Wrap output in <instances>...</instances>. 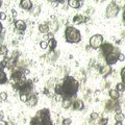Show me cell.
I'll return each instance as SVG.
<instances>
[{
    "instance_id": "ab89813d",
    "label": "cell",
    "mask_w": 125,
    "mask_h": 125,
    "mask_svg": "<svg viewBox=\"0 0 125 125\" xmlns=\"http://www.w3.org/2000/svg\"><path fill=\"white\" fill-rule=\"evenodd\" d=\"M123 20L125 21V10L123 11Z\"/></svg>"
},
{
    "instance_id": "277c9868",
    "label": "cell",
    "mask_w": 125,
    "mask_h": 125,
    "mask_svg": "<svg viewBox=\"0 0 125 125\" xmlns=\"http://www.w3.org/2000/svg\"><path fill=\"white\" fill-rule=\"evenodd\" d=\"M103 45V37L101 34H94V36L90 39V46L94 49L101 48Z\"/></svg>"
},
{
    "instance_id": "484cf974",
    "label": "cell",
    "mask_w": 125,
    "mask_h": 125,
    "mask_svg": "<svg viewBox=\"0 0 125 125\" xmlns=\"http://www.w3.org/2000/svg\"><path fill=\"white\" fill-rule=\"evenodd\" d=\"M72 123V121L70 118H65L64 120H62V125H70Z\"/></svg>"
},
{
    "instance_id": "5bb4252c",
    "label": "cell",
    "mask_w": 125,
    "mask_h": 125,
    "mask_svg": "<svg viewBox=\"0 0 125 125\" xmlns=\"http://www.w3.org/2000/svg\"><path fill=\"white\" fill-rule=\"evenodd\" d=\"M7 81V76L3 69H0V84H4Z\"/></svg>"
},
{
    "instance_id": "9c48e42d",
    "label": "cell",
    "mask_w": 125,
    "mask_h": 125,
    "mask_svg": "<svg viewBox=\"0 0 125 125\" xmlns=\"http://www.w3.org/2000/svg\"><path fill=\"white\" fill-rule=\"evenodd\" d=\"M72 105H73V108L75 109V111H83V107H84L83 101L79 100V99H77V100L74 101V102L72 103Z\"/></svg>"
},
{
    "instance_id": "1f68e13d",
    "label": "cell",
    "mask_w": 125,
    "mask_h": 125,
    "mask_svg": "<svg viewBox=\"0 0 125 125\" xmlns=\"http://www.w3.org/2000/svg\"><path fill=\"white\" fill-rule=\"evenodd\" d=\"M99 123H100V125H106V124H107V119H105V118L101 119V120L99 121Z\"/></svg>"
},
{
    "instance_id": "f35d334b",
    "label": "cell",
    "mask_w": 125,
    "mask_h": 125,
    "mask_svg": "<svg viewBox=\"0 0 125 125\" xmlns=\"http://www.w3.org/2000/svg\"><path fill=\"white\" fill-rule=\"evenodd\" d=\"M2 32V24H1V22H0V33Z\"/></svg>"
},
{
    "instance_id": "7402d4cb",
    "label": "cell",
    "mask_w": 125,
    "mask_h": 125,
    "mask_svg": "<svg viewBox=\"0 0 125 125\" xmlns=\"http://www.w3.org/2000/svg\"><path fill=\"white\" fill-rule=\"evenodd\" d=\"M124 118H125V116L122 114V113H116V115H115V120L118 122V121H122L124 120Z\"/></svg>"
},
{
    "instance_id": "5b68a950",
    "label": "cell",
    "mask_w": 125,
    "mask_h": 125,
    "mask_svg": "<svg viewBox=\"0 0 125 125\" xmlns=\"http://www.w3.org/2000/svg\"><path fill=\"white\" fill-rule=\"evenodd\" d=\"M118 11H119L118 5L115 4V2H112L106 9V17L114 18V17H116V16L118 15Z\"/></svg>"
},
{
    "instance_id": "d6986e66",
    "label": "cell",
    "mask_w": 125,
    "mask_h": 125,
    "mask_svg": "<svg viewBox=\"0 0 125 125\" xmlns=\"http://www.w3.org/2000/svg\"><path fill=\"white\" fill-rule=\"evenodd\" d=\"M71 105H72V102H71V99H70V98H65L64 100H62V106L64 108H69Z\"/></svg>"
},
{
    "instance_id": "4fadbf2b",
    "label": "cell",
    "mask_w": 125,
    "mask_h": 125,
    "mask_svg": "<svg viewBox=\"0 0 125 125\" xmlns=\"http://www.w3.org/2000/svg\"><path fill=\"white\" fill-rule=\"evenodd\" d=\"M49 24L48 23H43V24H40L39 26V31L42 33H47L49 31Z\"/></svg>"
},
{
    "instance_id": "30bf717a",
    "label": "cell",
    "mask_w": 125,
    "mask_h": 125,
    "mask_svg": "<svg viewBox=\"0 0 125 125\" xmlns=\"http://www.w3.org/2000/svg\"><path fill=\"white\" fill-rule=\"evenodd\" d=\"M88 21V18L83 17V15H76L73 18V23L74 24H80V23H84Z\"/></svg>"
},
{
    "instance_id": "83f0119b",
    "label": "cell",
    "mask_w": 125,
    "mask_h": 125,
    "mask_svg": "<svg viewBox=\"0 0 125 125\" xmlns=\"http://www.w3.org/2000/svg\"><path fill=\"white\" fill-rule=\"evenodd\" d=\"M121 78H122V83L125 84V68H123V70L121 71Z\"/></svg>"
},
{
    "instance_id": "74e56055",
    "label": "cell",
    "mask_w": 125,
    "mask_h": 125,
    "mask_svg": "<svg viewBox=\"0 0 125 125\" xmlns=\"http://www.w3.org/2000/svg\"><path fill=\"white\" fill-rule=\"evenodd\" d=\"M115 125H123V124H122V122H121V121H118V122L115 123Z\"/></svg>"
},
{
    "instance_id": "44dd1931",
    "label": "cell",
    "mask_w": 125,
    "mask_h": 125,
    "mask_svg": "<svg viewBox=\"0 0 125 125\" xmlns=\"http://www.w3.org/2000/svg\"><path fill=\"white\" fill-rule=\"evenodd\" d=\"M7 52H9L7 47L4 45H0V55H6Z\"/></svg>"
},
{
    "instance_id": "ba28073f",
    "label": "cell",
    "mask_w": 125,
    "mask_h": 125,
    "mask_svg": "<svg viewBox=\"0 0 125 125\" xmlns=\"http://www.w3.org/2000/svg\"><path fill=\"white\" fill-rule=\"evenodd\" d=\"M20 6L23 10H29L32 9V2L30 0H21L20 1Z\"/></svg>"
},
{
    "instance_id": "cb8c5ba5",
    "label": "cell",
    "mask_w": 125,
    "mask_h": 125,
    "mask_svg": "<svg viewBox=\"0 0 125 125\" xmlns=\"http://www.w3.org/2000/svg\"><path fill=\"white\" fill-rule=\"evenodd\" d=\"M116 90L118 91L119 93L120 92H124L125 91V84L123 83H117V85H116Z\"/></svg>"
},
{
    "instance_id": "9a60e30c",
    "label": "cell",
    "mask_w": 125,
    "mask_h": 125,
    "mask_svg": "<svg viewBox=\"0 0 125 125\" xmlns=\"http://www.w3.org/2000/svg\"><path fill=\"white\" fill-rule=\"evenodd\" d=\"M28 105L29 106H34V105H37L38 103V98H37V96L36 95H30L29 97V100H28Z\"/></svg>"
},
{
    "instance_id": "60d3db41",
    "label": "cell",
    "mask_w": 125,
    "mask_h": 125,
    "mask_svg": "<svg viewBox=\"0 0 125 125\" xmlns=\"http://www.w3.org/2000/svg\"><path fill=\"white\" fill-rule=\"evenodd\" d=\"M2 5V1H1V0H0V6H1Z\"/></svg>"
},
{
    "instance_id": "3957f363",
    "label": "cell",
    "mask_w": 125,
    "mask_h": 125,
    "mask_svg": "<svg viewBox=\"0 0 125 125\" xmlns=\"http://www.w3.org/2000/svg\"><path fill=\"white\" fill-rule=\"evenodd\" d=\"M48 119H50L49 111L47 108H44V109H41V111H39L37 113V115L31 119L30 124L31 125H43V123Z\"/></svg>"
},
{
    "instance_id": "836d02e7",
    "label": "cell",
    "mask_w": 125,
    "mask_h": 125,
    "mask_svg": "<svg viewBox=\"0 0 125 125\" xmlns=\"http://www.w3.org/2000/svg\"><path fill=\"white\" fill-rule=\"evenodd\" d=\"M39 11H40V7L37 6V9L34 10H32V11H31V13L34 14V15H38V14H39Z\"/></svg>"
},
{
    "instance_id": "d590c367",
    "label": "cell",
    "mask_w": 125,
    "mask_h": 125,
    "mask_svg": "<svg viewBox=\"0 0 125 125\" xmlns=\"http://www.w3.org/2000/svg\"><path fill=\"white\" fill-rule=\"evenodd\" d=\"M50 3H52V6H56L60 3V1H50Z\"/></svg>"
},
{
    "instance_id": "8d00e7d4",
    "label": "cell",
    "mask_w": 125,
    "mask_h": 125,
    "mask_svg": "<svg viewBox=\"0 0 125 125\" xmlns=\"http://www.w3.org/2000/svg\"><path fill=\"white\" fill-rule=\"evenodd\" d=\"M0 125H7V122L4 120H0Z\"/></svg>"
},
{
    "instance_id": "7a4b0ae2",
    "label": "cell",
    "mask_w": 125,
    "mask_h": 125,
    "mask_svg": "<svg viewBox=\"0 0 125 125\" xmlns=\"http://www.w3.org/2000/svg\"><path fill=\"white\" fill-rule=\"evenodd\" d=\"M65 38L68 43H78L81 40V34L75 27L69 26L65 30Z\"/></svg>"
},
{
    "instance_id": "e575fe53",
    "label": "cell",
    "mask_w": 125,
    "mask_h": 125,
    "mask_svg": "<svg viewBox=\"0 0 125 125\" xmlns=\"http://www.w3.org/2000/svg\"><path fill=\"white\" fill-rule=\"evenodd\" d=\"M11 13H13V18L16 19V17H17V11H16V10H13Z\"/></svg>"
},
{
    "instance_id": "f546056e",
    "label": "cell",
    "mask_w": 125,
    "mask_h": 125,
    "mask_svg": "<svg viewBox=\"0 0 125 125\" xmlns=\"http://www.w3.org/2000/svg\"><path fill=\"white\" fill-rule=\"evenodd\" d=\"M90 117H91V119H92V120H96V119H98L99 115L97 114V113H92L91 116H90Z\"/></svg>"
},
{
    "instance_id": "2e32d148",
    "label": "cell",
    "mask_w": 125,
    "mask_h": 125,
    "mask_svg": "<svg viewBox=\"0 0 125 125\" xmlns=\"http://www.w3.org/2000/svg\"><path fill=\"white\" fill-rule=\"evenodd\" d=\"M111 71H112V68H111V66L106 65V66H104V67H103L102 69H101L100 73H101V75H103V76H106L107 74H109V73H111Z\"/></svg>"
},
{
    "instance_id": "603a6c76",
    "label": "cell",
    "mask_w": 125,
    "mask_h": 125,
    "mask_svg": "<svg viewBox=\"0 0 125 125\" xmlns=\"http://www.w3.org/2000/svg\"><path fill=\"white\" fill-rule=\"evenodd\" d=\"M29 95H27V94H20V100L22 101V102H28L29 100Z\"/></svg>"
},
{
    "instance_id": "4316f807",
    "label": "cell",
    "mask_w": 125,
    "mask_h": 125,
    "mask_svg": "<svg viewBox=\"0 0 125 125\" xmlns=\"http://www.w3.org/2000/svg\"><path fill=\"white\" fill-rule=\"evenodd\" d=\"M40 47H41L42 49H46L47 47H48V43H47L46 41H42L40 43Z\"/></svg>"
},
{
    "instance_id": "8992f818",
    "label": "cell",
    "mask_w": 125,
    "mask_h": 125,
    "mask_svg": "<svg viewBox=\"0 0 125 125\" xmlns=\"http://www.w3.org/2000/svg\"><path fill=\"white\" fill-rule=\"evenodd\" d=\"M118 55H119V54H117L116 52H112V53L107 54V55L105 56V61H106L107 65L111 66V65L116 64L117 61H118Z\"/></svg>"
},
{
    "instance_id": "f1b7e54d",
    "label": "cell",
    "mask_w": 125,
    "mask_h": 125,
    "mask_svg": "<svg viewBox=\"0 0 125 125\" xmlns=\"http://www.w3.org/2000/svg\"><path fill=\"white\" fill-rule=\"evenodd\" d=\"M45 38L46 39H48V40L50 41V40H53L54 39V34H53V32H49L47 36H45Z\"/></svg>"
},
{
    "instance_id": "8fae6325",
    "label": "cell",
    "mask_w": 125,
    "mask_h": 125,
    "mask_svg": "<svg viewBox=\"0 0 125 125\" xmlns=\"http://www.w3.org/2000/svg\"><path fill=\"white\" fill-rule=\"evenodd\" d=\"M15 26L18 30H21V31L26 29V24L23 20H16L15 21Z\"/></svg>"
},
{
    "instance_id": "ffe728a7",
    "label": "cell",
    "mask_w": 125,
    "mask_h": 125,
    "mask_svg": "<svg viewBox=\"0 0 125 125\" xmlns=\"http://www.w3.org/2000/svg\"><path fill=\"white\" fill-rule=\"evenodd\" d=\"M56 44H57V43H56V41L54 40V39H53V40H50V41L48 42V47L50 48V50H51V51H53V50L55 49Z\"/></svg>"
},
{
    "instance_id": "ac0fdd59",
    "label": "cell",
    "mask_w": 125,
    "mask_h": 125,
    "mask_svg": "<svg viewBox=\"0 0 125 125\" xmlns=\"http://www.w3.org/2000/svg\"><path fill=\"white\" fill-rule=\"evenodd\" d=\"M54 91H55V94L58 96H64V90H62V84H56L55 85V89H54Z\"/></svg>"
},
{
    "instance_id": "e0dca14e",
    "label": "cell",
    "mask_w": 125,
    "mask_h": 125,
    "mask_svg": "<svg viewBox=\"0 0 125 125\" xmlns=\"http://www.w3.org/2000/svg\"><path fill=\"white\" fill-rule=\"evenodd\" d=\"M109 96H111V98L113 100H117L120 97V94L117 90H111V91H109Z\"/></svg>"
},
{
    "instance_id": "6da1fadb",
    "label": "cell",
    "mask_w": 125,
    "mask_h": 125,
    "mask_svg": "<svg viewBox=\"0 0 125 125\" xmlns=\"http://www.w3.org/2000/svg\"><path fill=\"white\" fill-rule=\"evenodd\" d=\"M62 85V90H64V94H65L64 96H68V98L75 95L78 91V88H79L78 81L72 76L66 77Z\"/></svg>"
},
{
    "instance_id": "7c38bea8",
    "label": "cell",
    "mask_w": 125,
    "mask_h": 125,
    "mask_svg": "<svg viewBox=\"0 0 125 125\" xmlns=\"http://www.w3.org/2000/svg\"><path fill=\"white\" fill-rule=\"evenodd\" d=\"M81 1H78V0H69L68 1V4L70 7H72V9H79L81 6Z\"/></svg>"
},
{
    "instance_id": "b9f144b4",
    "label": "cell",
    "mask_w": 125,
    "mask_h": 125,
    "mask_svg": "<svg viewBox=\"0 0 125 125\" xmlns=\"http://www.w3.org/2000/svg\"><path fill=\"white\" fill-rule=\"evenodd\" d=\"M0 101H1V100H0Z\"/></svg>"
},
{
    "instance_id": "d6a6232c",
    "label": "cell",
    "mask_w": 125,
    "mask_h": 125,
    "mask_svg": "<svg viewBox=\"0 0 125 125\" xmlns=\"http://www.w3.org/2000/svg\"><path fill=\"white\" fill-rule=\"evenodd\" d=\"M6 19V15L5 13H0V21H3Z\"/></svg>"
},
{
    "instance_id": "4dcf8cb0",
    "label": "cell",
    "mask_w": 125,
    "mask_h": 125,
    "mask_svg": "<svg viewBox=\"0 0 125 125\" xmlns=\"http://www.w3.org/2000/svg\"><path fill=\"white\" fill-rule=\"evenodd\" d=\"M125 60V55L124 54H122V53H119V55H118V61H120V62H123Z\"/></svg>"
},
{
    "instance_id": "52a82bcc",
    "label": "cell",
    "mask_w": 125,
    "mask_h": 125,
    "mask_svg": "<svg viewBox=\"0 0 125 125\" xmlns=\"http://www.w3.org/2000/svg\"><path fill=\"white\" fill-rule=\"evenodd\" d=\"M101 51H102V53L106 56L107 54L114 52V46L112 44H108V43H105V44H103L101 46Z\"/></svg>"
},
{
    "instance_id": "d4e9b609",
    "label": "cell",
    "mask_w": 125,
    "mask_h": 125,
    "mask_svg": "<svg viewBox=\"0 0 125 125\" xmlns=\"http://www.w3.org/2000/svg\"><path fill=\"white\" fill-rule=\"evenodd\" d=\"M7 99V94L5 92H1L0 93V100L1 101H5Z\"/></svg>"
}]
</instances>
